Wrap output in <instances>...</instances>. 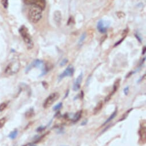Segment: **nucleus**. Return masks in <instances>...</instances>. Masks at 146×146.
Returning <instances> with one entry per match:
<instances>
[{"label":"nucleus","instance_id":"1","mask_svg":"<svg viewBox=\"0 0 146 146\" xmlns=\"http://www.w3.org/2000/svg\"><path fill=\"white\" fill-rule=\"evenodd\" d=\"M42 9L35 5H32L29 11V18L30 20L33 23H38L42 18Z\"/></svg>","mask_w":146,"mask_h":146},{"label":"nucleus","instance_id":"2","mask_svg":"<svg viewBox=\"0 0 146 146\" xmlns=\"http://www.w3.org/2000/svg\"><path fill=\"white\" fill-rule=\"evenodd\" d=\"M19 32L21 37L23 38L28 49H32L33 47V42L31 35L29 33L28 28L25 26L23 25L20 27L19 29Z\"/></svg>","mask_w":146,"mask_h":146},{"label":"nucleus","instance_id":"3","mask_svg":"<svg viewBox=\"0 0 146 146\" xmlns=\"http://www.w3.org/2000/svg\"><path fill=\"white\" fill-rule=\"evenodd\" d=\"M20 67V63L18 60L12 61L7 66L5 70V73L8 75H13L17 73Z\"/></svg>","mask_w":146,"mask_h":146},{"label":"nucleus","instance_id":"4","mask_svg":"<svg viewBox=\"0 0 146 146\" xmlns=\"http://www.w3.org/2000/svg\"><path fill=\"white\" fill-rule=\"evenodd\" d=\"M60 97V94L57 92L50 94L45 100L43 104V107L45 109L49 108L55 101H56Z\"/></svg>","mask_w":146,"mask_h":146},{"label":"nucleus","instance_id":"5","mask_svg":"<svg viewBox=\"0 0 146 146\" xmlns=\"http://www.w3.org/2000/svg\"><path fill=\"white\" fill-rule=\"evenodd\" d=\"M74 72H75L74 67L72 65L68 66L66 67V68L59 76L58 80L61 81L62 79L66 77H72L73 75H74Z\"/></svg>","mask_w":146,"mask_h":146},{"label":"nucleus","instance_id":"6","mask_svg":"<svg viewBox=\"0 0 146 146\" xmlns=\"http://www.w3.org/2000/svg\"><path fill=\"white\" fill-rule=\"evenodd\" d=\"M24 3L27 5H35L44 9L46 6L45 0H24Z\"/></svg>","mask_w":146,"mask_h":146},{"label":"nucleus","instance_id":"7","mask_svg":"<svg viewBox=\"0 0 146 146\" xmlns=\"http://www.w3.org/2000/svg\"><path fill=\"white\" fill-rule=\"evenodd\" d=\"M109 25H110L109 23H107V21L103 20H100L98 23L97 28L100 33H105L107 32V31Z\"/></svg>","mask_w":146,"mask_h":146},{"label":"nucleus","instance_id":"8","mask_svg":"<svg viewBox=\"0 0 146 146\" xmlns=\"http://www.w3.org/2000/svg\"><path fill=\"white\" fill-rule=\"evenodd\" d=\"M32 67H37V68H42V70L44 68V64L43 61L39 60V59H36L35 60L31 65H29L26 70V72L29 71Z\"/></svg>","mask_w":146,"mask_h":146},{"label":"nucleus","instance_id":"9","mask_svg":"<svg viewBox=\"0 0 146 146\" xmlns=\"http://www.w3.org/2000/svg\"><path fill=\"white\" fill-rule=\"evenodd\" d=\"M120 80H117L115 82V84H114V85H113V89H112V92L109 94V95H108L106 97V98H105V102H108V101H109L110 100V99L111 98V97H112V96L116 93V92L117 91V89H118V88H119V85H120Z\"/></svg>","mask_w":146,"mask_h":146},{"label":"nucleus","instance_id":"10","mask_svg":"<svg viewBox=\"0 0 146 146\" xmlns=\"http://www.w3.org/2000/svg\"><path fill=\"white\" fill-rule=\"evenodd\" d=\"M83 72H81L80 74L78 76V77L77 78V79L76 80L74 86H73V90L74 91H78L80 89V86H81V84H82V80H83Z\"/></svg>","mask_w":146,"mask_h":146},{"label":"nucleus","instance_id":"11","mask_svg":"<svg viewBox=\"0 0 146 146\" xmlns=\"http://www.w3.org/2000/svg\"><path fill=\"white\" fill-rule=\"evenodd\" d=\"M139 134L140 137V139L142 140V142L145 143V139H146V128L145 126H142L140 127L139 131Z\"/></svg>","mask_w":146,"mask_h":146},{"label":"nucleus","instance_id":"12","mask_svg":"<svg viewBox=\"0 0 146 146\" xmlns=\"http://www.w3.org/2000/svg\"><path fill=\"white\" fill-rule=\"evenodd\" d=\"M54 17V20L56 22V23L59 25L61 24V19H62V16H61V13L59 11H56L54 13L53 15Z\"/></svg>","mask_w":146,"mask_h":146},{"label":"nucleus","instance_id":"13","mask_svg":"<svg viewBox=\"0 0 146 146\" xmlns=\"http://www.w3.org/2000/svg\"><path fill=\"white\" fill-rule=\"evenodd\" d=\"M117 108H116V109H115V111L112 113V115H111V116H110L107 119V120L104 123L103 126V125H105L106 124H107L108 123H109V122H110L111 120H112L116 117V116L117 115Z\"/></svg>","mask_w":146,"mask_h":146},{"label":"nucleus","instance_id":"14","mask_svg":"<svg viewBox=\"0 0 146 146\" xmlns=\"http://www.w3.org/2000/svg\"><path fill=\"white\" fill-rule=\"evenodd\" d=\"M102 108H103V102L102 101H100V102H98V104H97L96 107L94 108V114L96 115L98 113H99L101 111Z\"/></svg>","mask_w":146,"mask_h":146},{"label":"nucleus","instance_id":"15","mask_svg":"<svg viewBox=\"0 0 146 146\" xmlns=\"http://www.w3.org/2000/svg\"><path fill=\"white\" fill-rule=\"evenodd\" d=\"M82 112L83 111H80L79 112H78L74 116V117L72 119V121L74 123H76L77 121H78L81 118L82 116Z\"/></svg>","mask_w":146,"mask_h":146},{"label":"nucleus","instance_id":"16","mask_svg":"<svg viewBox=\"0 0 146 146\" xmlns=\"http://www.w3.org/2000/svg\"><path fill=\"white\" fill-rule=\"evenodd\" d=\"M34 115V111H33V108H31L29 110H28L25 114V117L26 118H31L32 117H33V116Z\"/></svg>","mask_w":146,"mask_h":146},{"label":"nucleus","instance_id":"17","mask_svg":"<svg viewBox=\"0 0 146 146\" xmlns=\"http://www.w3.org/2000/svg\"><path fill=\"white\" fill-rule=\"evenodd\" d=\"M86 36H87V35H86V33L84 32L82 34V35L81 36V37L80 38V39L79 40V42H78V45L79 46H82V45L83 44L84 41L85 40L86 38Z\"/></svg>","mask_w":146,"mask_h":146},{"label":"nucleus","instance_id":"18","mask_svg":"<svg viewBox=\"0 0 146 146\" xmlns=\"http://www.w3.org/2000/svg\"><path fill=\"white\" fill-rule=\"evenodd\" d=\"M17 135H18V130L16 129L10 133V134L9 135V137L11 139H15L17 137Z\"/></svg>","mask_w":146,"mask_h":146},{"label":"nucleus","instance_id":"19","mask_svg":"<svg viewBox=\"0 0 146 146\" xmlns=\"http://www.w3.org/2000/svg\"><path fill=\"white\" fill-rule=\"evenodd\" d=\"M7 121V118L6 117H3L0 119V129L4 127Z\"/></svg>","mask_w":146,"mask_h":146},{"label":"nucleus","instance_id":"20","mask_svg":"<svg viewBox=\"0 0 146 146\" xmlns=\"http://www.w3.org/2000/svg\"><path fill=\"white\" fill-rule=\"evenodd\" d=\"M62 106V103L61 102H59L58 104H57V105H56L53 108V111H57V110H59L61 108V107Z\"/></svg>","mask_w":146,"mask_h":146},{"label":"nucleus","instance_id":"21","mask_svg":"<svg viewBox=\"0 0 146 146\" xmlns=\"http://www.w3.org/2000/svg\"><path fill=\"white\" fill-rule=\"evenodd\" d=\"M1 3L2 5H3V7H4V8L7 9L9 5V3H8V0H1Z\"/></svg>","mask_w":146,"mask_h":146},{"label":"nucleus","instance_id":"22","mask_svg":"<svg viewBox=\"0 0 146 146\" xmlns=\"http://www.w3.org/2000/svg\"><path fill=\"white\" fill-rule=\"evenodd\" d=\"M7 106V104L5 102H3L0 104V112H3L5 110V109Z\"/></svg>","mask_w":146,"mask_h":146},{"label":"nucleus","instance_id":"23","mask_svg":"<svg viewBox=\"0 0 146 146\" xmlns=\"http://www.w3.org/2000/svg\"><path fill=\"white\" fill-rule=\"evenodd\" d=\"M132 109H129V111H128L125 114H124V115H123V117L121 119V120H119V121H122V120H124L127 116H128V114L129 113V112L132 111Z\"/></svg>","mask_w":146,"mask_h":146},{"label":"nucleus","instance_id":"24","mask_svg":"<svg viewBox=\"0 0 146 146\" xmlns=\"http://www.w3.org/2000/svg\"><path fill=\"white\" fill-rule=\"evenodd\" d=\"M68 59H64L62 60V61L60 63V66H64L65 64H66L67 63H68Z\"/></svg>","mask_w":146,"mask_h":146},{"label":"nucleus","instance_id":"25","mask_svg":"<svg viewBox=\"0 0 146 146\" xmlns=\"http://www.w3.org/2000/svg\"><path fill=\"white\" fill-rule=\"evenodd\" d=\"M45 127H43V126H41L40 127H38L37 129H36V131L37 132H41L42 131H44L45 129Z\"/></svg>","mask_w":146,"mask_h":146},{"label":"nucleus","instance_id":"26","mask_svg":"<svg viewBox=\"0 0 146 146\" xmlns=\"http://www.w3.org/2000/svg\"><path fill=\"white\" fill-rule=\"evenodd\" d=\"M135 37L137 38V39L138 40V41L140 43H141V38L139 36V35L138 33H135Z\"/></svg>","mask_w":146,"mask_h":146},{"label":"nucleus","instance_id":"27","mask_svg":"<svg viewBox=\"0 0 146 146\" xmlns=\"http://www.w3.org/2000/svg\"><path fill=\"white\" fill-rule=\"evenodd\" d=\"M124 93L125 95H126V96L128 94V93H129V87L128 86H127L124 89Z\"/></svg>","mask_w":146,"mask_h":146},{"label":"nucleus","instance_id":"28","mask_svg":"<svg viewBox=\"0 0 146 146\" xmlns=\"http://www.w3.org/2000/svg\"><path fill=\"white\" fill-rule=\"evenodd\" d=\"M124 38H125V37H124V38H123V39H121L120 40H119L118 42H117V43H116V44L114 45V47H116V46H117V45H119V44H120V43H121L123 42V40H124Z\"/></svg>","mask_w":146,"mask_h":146},{"label":"nucleus","instance_id":"29","mask_svg":"<svg viewBox=\"0 0 146 146\" xmlns=\"http://www.w3.org/2000/svg\"><path fill=\"white\" fill-rule=\"evenodd\" d=\"M145 47H144V48H143V52H142V54L144 55L145 54Z\"/></svg>","mask_w":146,"mask_h":146},{"label":"nucleus","instance_id":"30","mask_svg":"<svg viewBox=\"0 0 146 146\" xmlns=\"http://www.w3.org/2000/svg\"><path fill=\"white\" fill-rule=\"evenodd\" d=\"M87 123V120H86L85 122H84V123H82V125H85V124H86V123Z\"/></svg>","mask_w":146,"mask_h":146},{"label":"nucleus","instance_id":"31","mask_svg":"<svg viewBox=\"0 0 146 146\" xmlns=\"http://www.w3.org/2000/svg\"><path fill=\"white\" fill-rule=\"evenodd\" d=\"M31 146H36V145H31Z\"/></svg>","mask_w":146,"mask_h":146}]
</instances>
